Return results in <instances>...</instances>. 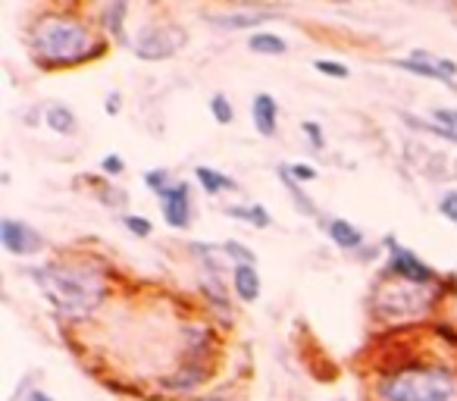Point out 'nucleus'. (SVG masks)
<instances>
[{
  "label": "nucleus",
  "mask_w": 457,
  "mask_h": 401,
  "mask_svg": "<svg viewBox=\"0 0 457 401\" xmlns=\"http://www.w3.org/2000/svg\"><path fill=\"white\" fill-rule=\"evenodd\" d=\"M286 170H288V176H292L298 185H311V182H317V176H320V172L313 170L311 163H286Z\"/></svg>",
  "instance_id": "c756f323"
},
{
  "label": "nucleus",
  "mask_w": 457,
  "mask_h": 401,
  "mask_svg": "<svg viewBox=\"0 0 457 401\" xmlns=\"http://www.w3.org/2000/svg\"><path fill=\"white\" fill-rule=\"evenodd\" d=\"M0 245L13 257H35L45 251V236L16 217H0Z\"/></svg>",
  "instance_id": "6e6552de"
},
{
  "label": "nucleus",
  "mask_w": 457,
  "mask_h": 401,
  "mask_svg": "<svg viewBox=\"0 0 457 401\" xmlns=\"http://www.w3.org/2000/svg\"><path fill=\"white\" fill-rule=\"evenodd\" d=\"M313 70L323 72V76H329V79H348L351 76V70L342 63V60H326V57H320V60H313Z\"/></svg>",
  "instance_id": "cd10ccee"
},
{
  "label": "nucleus",
  "mask_w": 457,
  "mask_h": 401,
  "mask_svg": "<svg viewBox=\"0 0 457 401\" xmlns=\"http://www.w3.org/2000/svg\"><path fill=\"white\" fill-rule=\"evenodd\" d=\"M379 401H457V370L438 361H413L376 382Z\"/></svg>",
  "instance_id": "7ed1b4c3"
},
{
  "label": "nucleus",
  "mask_w": 457,
  "mask_h": 401,
  "mask_svg": "<svg viewBox=\"0 0 457 401\" xmlns=\"http://www.w3.org/2000/svg\"><path fill=\"white\" fill-rule=\"evenodd\" d=\"M26 401H54V395L41 392V388H32V392H26Z\"/></svg>",
  "instance_id": "72a5a7b5"
},
{
  "label": "nucleus",
  "mask_w": 457,
  "mask_h": 401,
  "mask_svg": "<svg viewBox=\"0 0 457 401\" xmlns=\"http://www.w3.org/2000/svg\"><path fill=\"white\" fill-rule=\"evenodd\" d=\"M222 211H226V217L245 220V223H251L254 230H270V226H273V217H270L267 207H261V205H228V207H222Z\"/></svg>",
  "instance_id": "412c9836"
},
{
  "label": "nucleus",
  "mask_w": 457,
  "mask_h": 401,
  "mask_svg": "<svg viewBox=\"0 0 457 401\" xmlns=\"http://www.w3.org/2000/svg\"><path fill=\"white\" fill-rule=\"evenodd\" d=\"M382 245L388 248V261H386V276H388V280L411 282V286H423V288L438 286V273L426 261H420L411 248L398 245L392 236H386V242H382Z\"/></svg>",
  "instance_id": "423d86ee"
},
{
  "label": "nucleus",
  "mask_w": 457,
  "mask_h": 401,
  "mask_svg": "<svg viewBox=\"0 0 457 401\" xmlns=\"http://www.w3.org/2000/svg\"><path fill=\"white\" fill-rule=\"evenodd\" d=\"M160 213H163L166 226L172 230H188L195 220V205H191V185L185 179H176L163 195H157Z\"/></svg>",
  "instance_id": "1a4fd4ad"
},
{
  "label": "nucleus",
  "mask_w": 457,
  "mask_h": 401,
  "mask_svg": "<svg viewBox=\"0 0 457 401\" xmlns=\"http://www.w3.org/2000/svg\"><path fill=\"white\" fill-rule=\"evenodd\" d=\"M141 182H145L147 188L154 191V195H163V191L170 188V185L176 182V179L170 176V170H147L145 176H141Z\"/></svg>",
  "instance_id": "393cba45"
},
{
  "label": "nucleus",
  "mask_w": 457,
  "mask_h": 401,
  "mask_svg": "<svg viewBox=\"0 0 457 401\" xmlns=\"http://www.w3.org/2000/svg\"><path fill=\"white\" fill-rule=\"evenodd\" d=\"M248 51L257 57H282V54H288V41L276 32H251Z\"/></svg>",
  "instance_id": "aec40b11"
},
{
  "label": "nucleus",
  "mask_w": 457,
  "mask_h": 401,
  "mask_svg": "<svg viewBox=\"0 0 457 401\" xmlns=\"http://www.w3.org/2000/svg\"><path fill=\"white\" fill-rule=\"evenodd\" d=\"M197 401H236V398H222V395H204V398Z\"/></svg>",
  "instance_id": "f704fd0d"
},
{
  "label": "nucleus",
  "mask_w": 457,
  "mask_h": 401,
  "mask_svg": "<svg viewBox=\"0 0 457 401\" xmlns=\"http://www.w3.org/2000/svg\"><path fill=\"white\" fill-rule=\"evenodd\" d=\"M438 295L432 288L411 286V282H398L382 276V282L373 292V313L382 323H411L432 311V301Z\"/></svg>",
  "instance_id": "20e7f679"
},
{
  "label": "nucleus",
  "mask_w": 457,
  "mask_h": 401,
  "mask_svg": "<svg viewBox=\"0 0 457 401\" xmlns=\"http://www.w3.org/2000/svg\"><path fill=\"white\" fill-rule=\"evenodd\" d=\"M320 230H323L326 236L332 238V245H336V248L348 251V255H357L361 248H367V245H363L361 226H354L351 220H342V217H323V220H320Z\"/></svg>",
  "instance_id": "ddd939ff"
},
{
  "label": "nucleus",
  "mask_w": 457,
  "mask_h": 401,
  "mask_svg": "<svg viewBox=\"0 0 457 401\" xmlns=\"http://www.w3.org/2000/svg\"><path fill=\"white\" fill-rule=\"evenodd\" d=\"M251 120H254L257 135L263 138H276L279 135V104L270 91H257L251 97Z\"/></svg>",
  "instance_id": "f8f14e48"
},
{
  "label": "nucleus",
  "mask_w": 457,
  "mask_h": 401,
  "mask_svg": "<svg viewBox=\"0 0 457 401\" xmlns=\"http://www.w3.org/2000/svg\"><path fill=\"white\" fill-rule=\"evenodd\" d=\"M279 182H282V188L292 195V201H295V211L298 213H304V217H311V220H323V213H320V207L313 205V197L307 195L304 188H301L298 182H295L292 176H288V170L286 166H279Z\"/></svg>",
  "instance_id": "a211bd4d"
},
{
  "label": "nucleus",
  "mask_w": 457,
  "mask_h": 401,
  "mask_svg": "<svg viewBox=\"0 0 457 401\" xmlns=\"http://www.w3.org/2000/svg\"><path fill=\"white\" fill-rule=\"evenodd\" d=\"M301 132H304V138L311 141L313 151H326V132H323V126H320V122L304 120V122H301Z\"/></svg>",
  "instance_id": "c85d7f7f"
},
{
  "label": "nucleus",
  "mask_w": 457,
  "mask_h": 401,
  "mask_svg": "<svg viewBox=\"0 0 457 401\" xmlns=\"http://www.w3.org/2000/svg\"><path fill=\"white\" fill-rule=\"evenodd\" d=\"M438 213L457 226V191H445L442 201H438Z\"/></svg>",
  "instance_id": "7c9ffc66"
},
{
  "label": "nucleus",
  "mask_w": 457,
  "mask_h": 401,
  "mask_svg": "<svg viewBox=\"0 0 457 401\" xmlns=\"http://www.w3.org/2000/svg\"><path fill=\"white\" fill-rule=\"evenodd\" d=\"M432 120H436L438 126L448 132L451 145H457V110L454 107H436V110H432Z\"/></svg>",
  "instance_id": "b1692460"
},
{
  "label": "nucleus",
  "mask_w": 457,
  "mask_h": 401,
  "mask_svg": "<svg viewBox=\"0 0 457 401\" xmlns=\"http://www.w3.org/2000/svg\"><path fill=\"white\" fill-rule=\"evenodd\" d=\"M395 70H404L417 79H432V82H442L445 88H457V63L448 57H432L426 51H413L411 57H395L388 60Z\"/></svg>",
  "instance_id": "0eeeda50"
},
{
  "label": "nucleus",
  "mask_w": 457,
  "mask_h": 401,
  "mask_svg": "<svg viewBox=\"0 0 457 401\" xmlns=\"http://www.w3.org/2000/svg\"><path fill=\"white\" fill-rule=\"evenodd\" d=\"M210 363H197V361H185L182 367H176L170 376H163L160 380V386L166 388V392H176V395H191L197 392L201 386H207L210 382Z\"/></svg>",
  "instance_id": "9b49d317"
},
{
  "label": "nucleus",
  "mask_w": 457,
  "mask_h": 401,
  "mask_svg": "<svg viewBox=\"0 0 457 401\" xmlns=\"http://www.w3.org/2000/svg\"><path fill=\"white\" fill-rule=\"evenodd\" d=\"M182 336H185V351L188 357L185 361H197V363H207L216 351V336L207 323H188L182 326Z\"/></svg>",
  "instance_id": "4468645a"
},
{
  "label": "nucleus",
  "mask_w": 457,
  "mask_h": 401,
  "mask_svg": "<svg viewBox=\"0 0 457 401\" xmlns=\"http://www.w3.org/2000/svg\"><path fill=\"white\" fill-rule=\"evenodd\" d=\"M76 10H45L26 29V45L41 70H72L107 54V38L97 35Z\"/></svg>",
  "instance_id": "f257e3e1"
},
{
  "label": "nucleus",
  "mask_w": 457,
  "mask_h": 401,
  "mask_svg": "<svg viewBox=\"0 0 457 401\" xmlns=\"http://www.w3.org/2000/svg\"><path fill=\"white\" fill-rule=\"evenodd\" d=\"M210 116H213L220 126H232V122H236V107H232V101H228L222 91L210 97Z\"/></svg>",
  "instance_id": "5701e85b"
},
{
  "label": "nucleus",
  "mask_w": 457,
  "mask_h": 401,
  "mask_svg": "<svg viewBox=\"0 0 457 401\" xmlns=\"http://www.w3.org/2000/svg\"><path fill=\"white\" fill-rule=\"evenodd\" d=\"M101 172L104 176H122V172H126V160H122L120 154H107V157L101 160Z\"/></svg>",
  "instance_id": "2f4dec72"
},
{
  "label": "nucleus",
  "mask_w": 457,
  "mask_h": 401,
  "mask_svg": "<svg viewBox=\"0 0 457 401\" xmlns=\"http://www.w3.org/2000/svg\"><path fill=\"white\" fill-rule=\"evenodd\" d=\"M122 226H126L135 238H151V232H154V223L147 217H141V213H126Z\"/></svg>",
  "instance_id": "a878e982"
},
{
  "label": "nucleus",
  "mask_w": 457,
  "mask_h": 401,
  "mask_svg": "<svg viewBox=\"0 0 457 401\" xmlns=\"http://www.w3.org/2000/svg\"><path fill=\"white\" fill-rule=\"evenodd\" d=\"M120 110H122V95H120V91H110V95H107V113L120 116Z\"/></svg>",
  "instance_id": "473e14b6"
},
{
  "label": "nucleus",
  "mask_w": 457,
  "mask_h": 401,
  "mask_svg": "<svg viewBox=\"0 0 457 401\" xmlns=\"http://www.w3.org/2000/svg\"><path fill=\"white\" fill-rule=\"evenodd\" d=\"M97 197H101V205H107V207H122L129 201L126 191L116 188V185H110V182H104V179H101V188H97Z\"/></svg>",
  "instance_id": "bb28decb"
},
{
  "label": "nucleus",
  "mask_w": 457,
  "mask_h": 401,
  "mask_svg": "<svg viewBox=\"0 0 457 401\" xmlns=\"http://www.w3.org/2000/svg\"><path fill=\"white\" fill-rule=\"evenodd\" d=\"M279 13L282 10L276 7H238V10H213V13H204V20L213 29H222V32H245V29H254L276 20Z\"/></svg>",
  "instance_id": "9d476101"
},
{
  "label": "nucleus",
  "mask_w": 457,
  "mask_h": 401,
  "mask_svg": "<svg viewBox=\"0 0 457 401\" xmlns=\"http://www.w3.org/2000/svg\"><path fill=\"white\" fill-rule=\"evenodd\" d=\"M29 276L45 292L47 305L66 320H88L107 298V276L95 263L57 257L29 267Z\"/></svg>",
  "instance_id": "f03ea898"
},
{
  "label": "nucleus",
  "mask_w": 457,
  "mask_h": 401,
  "mask_svg": "<svg viewBox=\"0 0 457 401\" xmlns=\"http://www.w3.org/2000/svg\"><path fill=\"white\" fill-rule=\"evenodd\" d=\"M126 16H129V4H122V0H113V4H104V7L97 10V29H101V35L113 38L116 45H129Z\"/></svg>",
  "instance_id": "dca6fc26"
},
{
  "label": "nucleus",
  "mask_w": 457,
  "mask_h": 401,
  "mask_svg": "<svg viewBox=\"0 0 457 401\" xmlns=\"http://www.w3.org/2000/svg\"><path fill=\"white\" fill-rule=\"evenodd\" d=\"M228 282H232V292L242 305H254L261 301L263 292V280H261V270L254 263H245V267H232L228 270Z\"/></svg>",
  "instance_id": "2eb2a0df"
},
{
  "label": "nucleus",
  "mask_w": 457,
  "mask_h": 401,
  "mask_svg": "<svg viewBox=\"0 0 457 401\" xmlns=\"http://www.w3.org/2000/svg\"><path fill=\"white\" fill-rule=\"evenodd\" d=\"M195 182L201 185L207 195H222V191H238L236 179H228L226 172L213 170V166H195Z\"/></svg>",
  "instance_id": "6ab92c4d"
},
{
  "label": "nucleus",
  "mask_w": 457,
  "mask_h": 401,
  "mask_svg": "<svg viewBox=\"0 0 457 401\" xmlns=\"http://www.w3.org/2000/svg\"><path fill=\"white\" fill-rule=\"evenodd\" d=\"M45 126L51 129L54 135L70 138V135L79 132V116H76V110L66 107V104H47L45 107Z\"/></svg>",
  "instance_id": "f3484780"
},
{
  "label": "nucleus",
  "mask_w": 457,
  "mask_h": 401,
  "mask_svg": "<svg viewBox=\"0 0 457 401\" xmlns=\"http://www.w3.org/2000/svg\"><path fill=\"white\" fill-rule=\"evenodd\" d=\"M185 45H188V32L179 22H147L132 38L135 57L147 60V63H160V60L176 57Z\"/></svg>",
  "instance_id": "39448f33"
},
{
  "label": "nucleus",
  "mask_w": 457,
  "mask_h": 401,
  "mask_svg": "<svg viewBox=\"0 0 457 401\" xmlns=\"http://www.w3.org/2000/svg\"><path fill=\"white\" fill-rule=\"evenodd\" d=\"M222 257L232 261V267H245V263H254L257 267V255L248 245L238 242V238H226V242H222Z\"/></svg>",
  "instance_id": "4be33fe9"
}]
</instances>
